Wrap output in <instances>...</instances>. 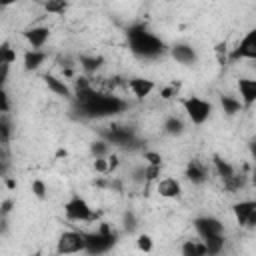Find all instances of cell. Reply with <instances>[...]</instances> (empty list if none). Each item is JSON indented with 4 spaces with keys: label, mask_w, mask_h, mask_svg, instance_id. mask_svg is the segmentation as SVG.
<instances>
[{
    "label": "cell",
    "mask_w": 256,
    "mask_h": 256,
    "mask_svg": "<svg viewBox=\"0 0 256 256\" xmlns=\"http://www.w3.org/2000/svg\"><path fill=\"white\" fill-rule=\"evenodd\" d=\"M10 96L6 92V88H0V112H10Z\"/></svg>",
    "instance_id": "cell-33"
},
{
    "label": "cell",
    "mask_w": 256,
    "mask_h": 256,
    "mask_svg": "<svg viewBox=\"0 0 256 256\" xmlns=\"http://www.w3.org/2000/svg\"><path fill=\"white\" fill-rule=\"evenodd\" d=\"M90 154H92V158H98V156H108V154H110V144H108L104 138L94 140V142L90 144Z\"/></svg>",
    "instance_id": "cell-27"
},
{
    "label": "cell",
    "mask_w": 256,
    "mask_h": 256,
    "mask_svg": "<svg viewBox=\"0 0 256 256\" xmlns=\"http://www.w3.org/2000/svg\"><path fill=\"white\" fill-rule=\"evenodd\" d=\"M144 164H152V166H162V156L154 150H144Z\"/></svg>",
    "instance_id": "cell-31"
},
{
    "label": "cell",
    "mask_w": 256,
    "mask_h": 256,
    "mask_svg": "<svg viewBox=\"0 0 256 256\" xmlns=\"http://www.w3.org/2000/svg\"><path fill=\"white\" fill-rule=\"evenodd\" d=\"M8 158L6 156H0V178H6V174H8Z\"/></svg>",
    "instance_id": "cell-38"
},
{
    "label": "cell",
    "mask_w": 256,
    "mask_h": 256,
    "mask_svg": "<svg viewBox=\"0 0 256 256\" xmlns=\"http://www.w3.org/2000/svg\"><path fill=\"white\" fill-rule=\"evenodd\" d=\"M212 168H214V172L218 174V178L222 180V184L226 182V180H230L238 170L228 162V160H224L222 156H214L212 158Z\"/></svg>",
    "instance_id": "cell-20"
},
{
    "label": "cell",
    "mask_w": 256,
    "mask_h": 256,
    "mask_svg": "<svg viewBox=\"0 0 256 256\" xmlns=\"http://www.w3.org/2000/svg\"><path fill=\"white\" fill-rule=\"evenodd\" d=\"M56 252H58V254H78V252H86V234H84V230L68 228V230L60 232V236H58V240H56Z\"/></svg>",
    "instance_id": "cell-7"
},
{
    "label": "cell",
    "mask_w": 256,
    "mask_h": 256,
    "mask_svg": "<svg viewBox=\"0 0 256 256\" xmlns=\"http://www.w3.org/2000/svg\"><path fill=\"white\" fill-rule=\"evenodd\" d=\"M228 60H256V30H248L238 46L228 54Z\"/></svg>",
    "instance_id": "cell-9"
},
{
    "label": "cell",
    "mask_w": 256,
    "mask_h": 256,
    "mask_svg": "<svg viewBox=\"0 0 256 256\" xmlns=\"http://www.w3.org/2000/svg\"><path fill=\"white\" fill-rule=\"evenodd\" d=\"M180 252L184 256H204L206 254V246H204V242L200 238H196V240H184Z\"/></svg>",
    "instance_id": "cell-25"
},
{
    "label": "cell",
    "mask_w": 256,
    "mask_h": 256,
    "mask_svg": "<svg viewBox=\"0 0 256 256\" xmlns=\"http://www.w3.org/2000/svg\"><path fill=\"white\" fill-rule=\"evenodd\" d=\"M220 106H222V112L226 116H236V114H240L244 110L240 98L238 96H232V94H222L220 96Z\"/></svg>",
    "instance_id": "cell-22"
},
{
    "label": "cell",
    "mask_w": 256,
    "mask_h": 256,
    "mask_svg": "<svg viewBox=\"0 0 256 256\" xmlns=\"http://www.w3.org/2000/svg\"><path fill=\"white\" fill-rule=\"evenodd\" d=\"M0 88H2V86H0Z\"/></svg>",
    "instance_id": "cell-40"
},
{
    "label": "cell",
    "mask_w": 256,
    "mask_h": 256,
    "mask_svg": "<svg viewBox=\"0 0 256 256\" xmlns=\"http://www.w3.org/2000/svg\"><path fill=\"white\" fill-rule=\"evenodd\" d=\"M28 48H36V50H44V46L50 40V28L46 24H34L30 28H26L22 32Z\"/></svg>",
    "instance_id": "cell-12"
},
{
    "label": "cell",
    "mask_w": 256,
    "mask_h": 256,
    "mask_svg": "<svg viewBox=\"0 0 256 256\" xmlns=\"http://www.w3.org/2000/svg\"><path fill=\"white\" fill-rule=\"evenodd\" d=\"M42 8H44L46 14L58 16V14H64V10L68 8V0H44Z\"/></svg>",
    "instance_id": "cell-26"
},
{
    "label": "cell",
    "mask_w": 256,
    "mask_h": 256,
    "mask_svg": "<svg viewBox=\"0 0 256 256\" xmlns=\"http://www.w3.org/2000/svg\"><path fill=\"white\" fill-rule=\"evenodd\" d=\"M64 214L70 222H94L98 216L96 210L88 204V200L82 198L80 194H72L64 202Z\"/></svg>",
    "instance_id": "cell-5"
},
{
    "label": "cell",
    "mask_w": 256,
    "mask_h": 256,
    "mask_svg": "<svg viewBox=\"0 0 256 256\" xmlns=\"http://www.w3.org/2000/svg\"><path fill=\"white\" fill-rule=\"evenodd\" d=\"M18 60V50L8 42H0V66H12Z\"/></svg>",
    "instance_id": "cell-24"
},
{
    "label": "cell",
    "mask_w": 256,
    "mask_h": 256,
    "mask_svg": "<svg viewBox=\"0 0 256 256\" xmlns=\"http://www.w3.org/2000/svg\"><path fill=\"white\" fill-rule=\"evenodd\" d=\"M10 70H12V66H0V86H2V88H4L6 82H8V74H10Z\"/></svg>",
    "instance_id": "cell-37"
},
{
    "label": "cell",
    "mask_w": 256,
    "mask_h": 256,
    "mask_svg": "<svg viewBox=\"0 0 256 256\" xmlns=\"http://www.w3.org/2000/svg\"><path fill=\"white\" fill-rule=\"evenodd\" d=\"M176 96H178V88H176L174 84L160 90V98H162V100H170V98H176Z\"/></svg>",
    "instance_id": "cell-34"
},
{
    "label": "cell",
    "mask_w": 256,
    "mask_h": 256,
    "mask_svg": "<svg viewBox=\"0 0 256 256\" xmlns=\"http://www.w3.org/2000/svg\"><path fill=\"white\" fill-rule=\"evenodd\" d=\"M236 88H238V96H240L244 110H250L256 102V80L250 76H242V78H238Z\"/></svg>",
    "instance_id": "cell-15"
},
{
    "label": "cell",
    "mask_w": 256,
    "mask_h": 256,
    "mask_svg": "<svg viewBox=\"0 0 256 256\" xmlns=\"http://www.w3.org/2000/svg\"><path fill=\"white\" fill-rule=\"evenodd\" d=\"M44 84H46L48 92H52L54 96L68 98V100H72V96H74V90H72V86L66 82V78H64V76L46 74V76H44Z\"/></svg>",
    "instance_id": "cell-16"
},
{
    "label": "cell",
    "mask_w": 256,
    "mask_h": 256,
    "mask_svg": "<svg viewBox=\"0 0 256 256\" xmlns=\"http://www.w3.org/2000/svg\"><path fill=\"white\" fill-rule=\"evenodd\" d=\"M156 194L166 200H176L182 196V182L174 176H162L156 180Z\"/></svg>",
    "instance_id": "cell-14"
},
{
    "label": "cell",
    "mask_w": 256,
    "mask_h": 256,
    "mask_svg": "<svg viewBox=\"0 0 256 256\" xmlns=\"http://www.w3.org/2000/svg\"><path fill=\"white\" fill-rule=\"evenodd\" d=\"M136 248H138L140 252H152L154 240H152L148 234H138V238H136Z\"/></svg>",
    "instance_id": "cell-30"
},
{
    "label": "cell",
    "mask_w": 256,
    "mask_h": 256,
    "mask_svg": "<svg viewBox=\"0 0 256 256\" xmlns=\"http://www.w3.org/2000/svg\"><path fill=\"white\" fill-rule=\"evenodd\" d=\"M94 170L98 172V174H108V158L106 156H98V158H94Z\"/></svg>",
    "instance_id": "cell-32"
},
{
    "label": "cell",
    "mask_w": 256,
    "mask_h": 256,
    "mask_svg": "<svg viewBox=\"0 0 256 256\" xmlns=\"http://www.w3.org/2000/svg\"><path fill=\"white\" fill-rule=\"evenodd\" d=\"M122 226L126 232H134L136 226H138V220H136V214L132 210H126L124 216H122Z\"/></svg>",
    "instance_id": "cell-29"
},
{
    "label": "cell",
    "mask_w": 256,
    "mask_h": 256,
    "mask_svg": "<svg viewBox=\"0 0 256 256\" xmlns=\"http://www.w3.org/2000/svg\"><path fill=\"white\" fill-rule=\"evenodd\" d=\"M84 234H86V252L88 254H102V252H108L112 246H114V242H116V232L112 230V226L110 224H100L96 230H92V232H86L84 230Z\"/></svg>",
    "instance_id": "cell-4"
},
{
    "label": "cell",
    "mask_w": 256,
    "mask_h": 256,
    "mask_svg": "<svg viewBox=\"0 0 256 256\" xmlns=\"http://www.w3.org/2000/svg\"><path fill=\"white\" fill-rule=\"evenodd\" d=\"M106 158H108V174L116 172V170H118V166H120V158H118L116 154H108Z\"/></svg>",
    "instance_id": "cell-36"
},
{
    "label": "cell",
    "mask_w": 256,
    "mask_h": 256,
    "mask_svg": "<svg viewBox=\"0 0 256 256\" xmlns=\"http://www.w3.org/2000/svg\"><path fill=\"white\" fill-rule=\"evenodd\" d=\"M48 52L46 50H36V48H28L22 54V68L26 72H36L42 68V64L46 62Z\"/></svg>",
    "instance_id": "cell-18"
},
{
    "label": "cell",
    "mask_w": 256,
    "mask_h": 256,
    "mask_svg": "<svg viewBox=\"0 0 256 256\" xmlns=\"http://www.w3.org/2000/svg\"><path fill=\"white\" fill-rule=\"evenodd\" d=\"M162 132L166 134V136H182L184 132H186V124H184V120L180 118V116H176V114H168L166 118H164V122H162Z\"/></svg>",
    "instance_id": "cell-19"
},
{
    "label": "cell",
    "mask_w": 256,
    "mask_h": 256,
    "mask_svg": "<svg viewBox=\"0 0 256 256\" xmlns=\"http://www.w3.org/2000/svg\"><path fill=\"white\" fill-rule=\"evenodd\" d=\"M180 106H182L186 118L194 126H204L210 120L212 112H214V104L208 98H202V96H196V94L180 98Z\"/></svg>",
    "instance_id": "cell-3"
},
{
    "label": "cell",
    "mask_w": 256,
    "mask_h": 256,
    "mask_svg": "<svg viewBox=\"0 0 256 256\" xmlns=\"http://www.w3.org/2000/svg\"><path fill=\"white\" fill-rule=\"evenodd\" d=\"M126 88L136 100H144L156 90V82L150 78H144V76H134V78L126 80Z\"/></svg>",
    "instance_id": "cell-13"
},
{
    "label": "cell",
    "mask_w": 256,
    "mask_h": 256,
    "mask_svg": "<svg viewBox=\"0 0 256 256\" xmlns=\"http://www.w3.org/2000/svg\"><path fill=\"white\" fill-rule=\"evenodd\" d=\"M80 68L84 70V74L86 76H92V74H96L100 68H102V64H104V58L102 56H96V54H92V56H80Z\"/></svg>",
    "instance_id": "cell-23"
},
{
    "label": "cell",
    "mask_w": 256,
    "mask_h": 256,
    "mask_svg": "<svg viewBox=\"0 0 256 256\" xmlns=\"http://www.w3.org/2000/svg\"><path fill=\"white\" fill-rule=\"evenodd\" d=\"M194 230L198 238H210V236L224 234V224L216 216H198L194 218Z\"/></svg>",
    "instance_id": "cell-11"
},
{
    "label": "cell",
    "mask_w": 256,
    "mask_h": 256,
    "mask_svg": "<svg viewBox=\"0 0 256 256\" xmlns=\"http://www.w3.org/2000/svg\"><path fill=\"white\" fill-rule=\"evenodd\" d=\"M30 190H32V194H34L38 200H44V198L48 196V188H46L44 180H40V178H34V180H32Z\"/></svg>",
    "instance_id": "cell-28"
},
{
    "label": "cell",
    "mask_w": 256,
    "mask_h": 256,
    "mask_svg": "<svg viewBox=\"0 0 256 256\" xmlns=\"http://www.w3.org/2000/svg\"><path fill=\"white\" fill-rule=\"evenodd\" d=\"M24 0H0V8H8V6H14V4H20Z\"/></svg>",
    "instance_id": "cell-39"
},
{
    "label": "cell",
    "mask_w": 256,
    "mask_h": 256,
    "mask_svg": "<svg viewBox=\"0 0 256 256\" xmlns=\"http://www.w3.org/2000/svg\"><path fill=\"white\" fill-rule=\"evenodd\" d=\"M232 216L240 228H254L256 226V202L252 198L240 200L232 204Z\"/></svg>",
    "instance_id": "cell-8"
},
{
    "label": "cell",
    "mask_w": 256,
    "mask_h": 256,
    "mask_svg": "<svg viewBox=\"0 0 256 256\" xmlns=\"http://www.w3.org/2000/svg\"><path fill=\"white\" fill-rule=\"evenodd\" d=\"M184 176H186L188 182H192L196 186H202V184L208 182V168L200 160H188V164L184 168Z\"/></svg>",
    "instance_id": "cell-17"
},
{
    "label": "cell",
    "mask_w": 256,
    "mask_h": 256,
    "mask_svg": "<svg viewBox=\"0 0 256 256\" xmlns=\"http://www.w3.org/2000/svg\"><path fill=\"white\" fill-rule=\"evenodd\" d=\"M126 42L130 52L140 60H156L166 52V44L160 36L148 30L146 24L138 22L126 30Z\"/></svg>",
    "instance_id": "cell-2"
},
{
    "label": "cell",
    "mask_w": 256,
    "mask_h": 256,
    "mask_svg": "<svg viewBox=\"0 0 256 256\" xmlns=\"http://www.w3.org/2000/svg\"><path fill=\"white\" fill-rule=\"evenodd\" d=\"M14 136V124L10 112H0V146H8Z\"/></svg>",
    "instance_id": "cell-21"
},
{
    "label": "cell",
    "mask_w": 256,
    "mask_h": 256,
    "mask_svg": "<svg viewBox=\"0 0 256 256\" xmlns=\"http://www.w3.org/2000/svg\"><path fill=\"white\" fill-rule=\"evenodd\" d=\"M168 54L180 66H194V64H198V52H196V48L192 44L176 42V44H172L168 48Z\"/></svg>",
    "instance_id": "cell-10"
},
{
    "label": "cell",
    "mask_w": 256,
    "mask_h": 256,
    "mask_svg": "<svg viewBox=\"0 0 256 256\" xmlns=\"http://www.w3.org/2000/svg\"><path fill=\"white\" fill-rule=\"evenodd\" d=\"M72 90H74L72 102H74L76 110L80 112L82 118H88V120H106V118L118 116L130 108L128 100H124L118 94L96 88L92 78H88V76L76 78Z\"/></svg>",
    "instance_id": "cell-1"
},
{
    "label": "cell",
    "mask_w": 256,
    "mask_h": 256,
    "mask_svg": "<svg viewBox=\"0 0 256 256\" xmlns=\"http://www.w3.org/2000/svg\"><path fill=\"white\" fill-rule=\"evenodd\" d=\"M100 138H104L110 146H118V148H132L134 144H138V136L130 126L124 124H110L100 132Z\"/></svg>",
    "instance_id": "cell-6"
},
{
    "label": "cell",
    "mask_w": 256,
    "mask_h": 256,
    "mask_svg": "<svg viewBox=\"0 0 256 256\" xmlns=\"http://www.w3.org/2000/svg\"><path fill=\"white\" fill-rule=\"evenodd\" d=\"M12 208H14V200H10V198L2 200L0 202V218H6L12 212Z\"/></svg>",
    "instance_id": "cell-35"
}]
</instances>
